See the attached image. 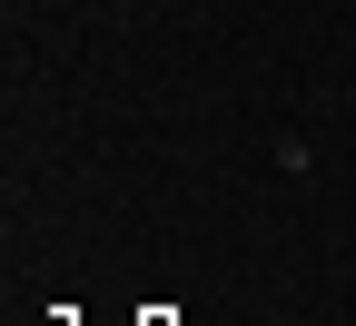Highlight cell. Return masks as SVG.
I'll use <instances>...</instances> for the list:
<instances>
[]
</instances>
